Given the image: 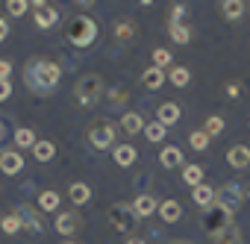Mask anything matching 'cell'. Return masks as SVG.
<instances>
[{"mask_svg":"<svg viewBox=\"0 0 250 244\" xmlns=\"http://www.w3.org/2000/svg\"><path fill=\"white\" fill-rule=\"evenodd\" d=\"M30 6L36 9V27H39V30H50V27H56L59 12H56L53 6H47L44 0H36V3H30Z\"/></svg>","mask_w":250,"mask_h":244,"instance_id":"cell-7","label":"cell"},{"mask_svg":"<svg viewBox=\"0 0 250 244\" xmlns=\"http://www.w3.org/2000/svg\"><path fill=\"white\" fill-rule=\"evenodd\" d=\"M3 139H6V124L0 121V142H3Z\"/></svg>","mask_w":250,"mask_h":244,"instance_id":"cell-43","label":"cell"},{"mask_svg":"<svg viewBox=\"0 0 250 244\" xmlns=\"http://www.w3.org/2000/svg\"><path fill=\"white\" fill-rule=\"evenodd\" d=\"M18 218H21V224H24L30 232H42V229H44V224H42L39 212H36V209H30V206H18Z\"/></svg>","mask_w":250,"mask_h":244,"instance_id":"cell-19","label":"cell"},{"mask_svg":"<svg viewBox=\"0 0 250 244\" xmlns=\"http://www.w3.org/2000/svg\"><path fill=\"white\" fill-rule=\"evenodd\" d=\"M180 115H183V109H180L174 100H168V103H162V106L156 109V121H159V124H162L165 130L177 124V121H180Z\"/></svg>","mask_w":250,"mask_h":244,"instance_id":"cell-10","label":"cell"},{"mask_svg":"<svg viewBox=\"0 0 250 244\" xmlns=\"http://www.w3.org/2000/svg\"><path fill=\"white\" fill-rule=\"evenodd\" d=\"M159 218H162L165 224H177V221L183 218V206H180L177 200H162V203H159Z\"/></svg>","mask_w":250,"mask_h":244,"instance_id":"cell-21","label":"cell"},{"mask_svg":"<svg viewBox=\"0 0 250 244\" xmlns=\"http://www.w3.org/2000/svg\"><path fill=\"white\" fill-rule=\"evenodd\" d=\"M74 97H77V103L80 106H97L100 103V97H103V80L97 77V74H85V77H80L77 82H74Z\"/></svg>","mask_w":250,"mask_h":244,"instance_id":"cell-3","label":"cell"},{"mask_svg":"<svg viewBox=\"0 0 250 244\" xmlns=\"http://www.w3.org/2000/svg\"><path fill=\"white\" fill-rule=\"evenodd\" d=\"M21 168H24V156L18 150H3L0 153V171H3L6 177H15Z\"/></svg>","mask_w":250,"mask_h":244,"instance_id":"cell-12","label":"cell"},{"mask_svg":"<svg viewBox=\"0 0 250 244\" xmlns=\"http://www.w3.org/2000/svg\"><path fill=\"white\" fill-rule=\"evenodd\" d=\"M9 71H12V65L6 59H0V80H9Z\"/></svg>","mask_w":250,"mask_h":244,"instance_id":"cell-41","label":"cell"},{"mask_svg":"<svg viewBox=\"0 0 250 244\" xmlns=\"http://www.w3.org/2000/svg\"><path fill=\"white\" fill-rule=\"evenodd\" d=\"M165 80H168V77H165V71H159V68H153V65H150V68H147V71L142 74V82H145V85H147L150 91L162 88V85H165Z\"/></svg>","mask_w":250,"mask_h":244,"instance_id":"cell-22","label":"cell"},{"mask_svg":"<svg viewBox=\"0 0 250 244\" xmlns=\"http://www.w3.org/2000/svg\"><path fill=\"white\" fill-rule=\"evenodd\" d=\"M136 159H139V150L133 144H118L115 147V165L118 168H130V165H136Z\"/></svg>","mask_w":250,"mask_h":244,"instance_id":"cell-17","label":"cell"},{"mask_svg":"<svg viewBox=\"0 0 250 244\" xmlns=\"http://www.w3.org/2000/svg\"><path fill=\"white\" fill-rule=\"evenodd\" d=\"M218 12L227 21H241L247 15V3L244 0H224V3H218Z\"/></svg>","mask_w":250,"mask_h":244,"instance_id":"cell-9","label":"cell"},{"mask_svg":"<svg viewBox=\"0 0 250 244\" xmlns=\"http://www.w3.org/2000/svg\"><path fill=\"white\" fill-rule=\"evenodd\" d=\"M62 80V68L50 59H30L24 65V85L36 94H50Z\"/></svg>","mask_w":250,"mask_h":244,"instance_id":"cell-1","label":"cell"},{"mask_svg":"<svg viewBox=\"0 0 250 244\" xmlns=\"http://www.w3.org/2000/svg\"><path fill=\"white\" fill-rule=\"evenodd\" d=\"M115 136H118V130H115L112 121H106V118H97V121L88 124V142L97 150H109V147L115 150Z\"/></svg>","mask_w":250,"mask_h":244,"instance_id":"cell-4","label":"cell"},{"mask_svg":"<svg viewBox=\"0 0 250 244\" xmlns=\"http://www.w3.org/2000/svg\"><path fill=\"white\" fill-rule=\"evenodd\" d=\"M24 224H21V218H18V212H12V215H6V218H0V229H3L6 235H12V232H18Z\"/></svg>","mask_w":250,"mask_h":244,"instance_id":"cell-34","label":"cell"},{"mask_svg":"<svg viewBox=\"0 0 250 244\" xmlns=\"http://www.w3.org/2000/svg\"><path fill=\"white\" fill-rule=\"evenodd\" d=\"M6 36H9V24L0 18V41H6Z\"/></svg>","mask_w":250,"mask_h":244,"instance_id":"cell-42","label":"cell"},{"mask_svg":"<svg viewBox=\"0 0 250 244\" xmlns=\"http://www.w3.org/2000/svg\"><path fill=\"white\" fill-rule=\"evenodd\" d=\"M229 221H232V215H227L224 209H218V206H209V209H206V229H209V232H218V229L227 226Z\"/></svg>","mask_w":250,"mask_h":244,"instance_id":"cell-16","label":"cell"},{"mask_svg":"<svg viewBox=\"0 0 250 244\" xmlns=\"http://www.w3.org/2000/svg\"><path fill=\"white\" fill-rule=\"evenodd\" d=\"M247 200H250V191H247Z\"/></svg>","mask_w":250,"mask_h":244,"instance_id":"cell-47","label":"cell"},{"mask_svg":"<svg viewBox=\"0 0 250 244\" xmlns=\"http://www.w3.org/2000/svg\"><path fill=\"white\" fill-rule=\"evenodd\" d=\"M168 80H171L177 88H186V85L191 82V71H188V68H183V65H174V68H171V74H168Z\"/></svg>","mask_w":250,"mask_h":244,"instance_id":"cell-25","label":"cell"},{"mask_svg":"<svg viewBox=\"0 0 250 244\" xmlns=\"http://www.w3.org/2000/svg\"><path fill=\"white\" fill-rule=\"evenodd\" d=\"M168 36L174 39V44H188V41H191V27L174 24V27H168Z\"/></svg>","mask_w":250,"mask_h":244,"instance_id":"cell-28","label":"cell"},{"mask_svg":"<svg viewBox=\"0 0 250 244\" xmlns=\"http://www.w3.org/2000/svg\"><path fill=\"white\" fill-rule=\"evenodd\" d=\"M165 133H168V130L159 124V121H153V124H145V139L153 142V144H162V142H165Z\"/></svg>","mask_w":250,"mask_h":244,"instance_id":"cell-27","label":"cell"},{"mask_svg":"<svg viewBox=\"0 0 250 244\" xmlns=\"http://www.w3.org/2000/svg\"><path fill=\"white\" fill-rule=\"evenodd\" d=\"M9 94H12V82L0 80V100H9Z\"/></svg>","mask_w":250,"mask_h":244,"instance_id":"cell-39","label":"cell"},{"mask_svg":"<svg viewBox=\"0 0 250 244\" xmlns=\"http://www.w3.org/2000/svg\"><path fill=\"white\" fill-rule=\"evenodd\" d=\"M65 244H77V241H65Z\"/></svg>","mask_w":250,"mask_h":244,"instance_id":"cell-46","label":"cell"},{"mask_svg":"<svg viewBox=\"0 0 250 244\" xmlns=\"http://www.w3.org/2000/svg\"><path fill=\"white\" fill-rule=\"evenodd\" d=\"M183 15H186V6L183 3H174V9H171V27L174 24H183Z\"/></svg>","mask_w":250,"mask_h":244,"instance_id":"cell-38","label":"cell"},{"mask_svg":"<svg viewBox=\"0 0 250 244\" xmlns=\"http://www.w3.org/2000/svg\"><path fill=\"white\" fill-rule=\"evenodd\" d=\"M171 244H191V241H183V238H180V241H171Z\"/></svg>","mask_w":250,"mask_h":244,"instance_id":"cell-45","label":"cell"},{"mask_svg":"<svg viewBox=\"0 0 250 244\" xmlns=\"http://www.w3.org/2000/svg\"><path fill=\"white\" fill-rule=\"evenodd\" d=\"M39 206H42L44 212H56V209H59V194H56V191H42V194H39Z\"/></svg>","mask_w":250,"mask_h":244,"instance_id":"cell-33","label":"cell"},{"mask_svg":"<svg viewBox=\"0 0 250 244\" xmlns=\"http://www.w3.org/2000/svg\"><path fill=\"white\" fill-rule=\"evenodd\" d=\"M109 100H112L115 106H124V103L130 100V91H127V88H112V91H109Z\"/></svg>","mask_w":250,"mask_h":244,"instance_id":"cell-37","label":"cell"},{"mask_svg":"<svg viewBox=\"0 0 250 244\" xmlns=\"http://www.w3.org/2000/svg\"><path fill=\"white\" fill-rule=\"evenodd\" d=\"M238 94H241V85H238V82H229V85H227V97H229V100H235Z\"/></svg>","mask_w":250,"mask_h":244,"instance_id":"cell-40","label":"cell"},{"mask_svg":"<svg viewBox=\"0 0 250 244\" xmlns=\"http://www.w3.org/2000/svg\"><path fill=\"white\" fill-rule=\"evenodd\" d=\"M153 68H159V71L174 68V56H171L165 47H156V50H153Z\"/></svg>","mask_w":250,"mask_h":244,"instance_id":"cell-30","label":"cell"},{"mask_svg":"<svg viewBox=\"0 0 250 244\" xmlns=\"http://www.w3.org/2000/svg\"><path fill=\"white\" fill-rule=\"evenodd\" d=\"M127 244H145V241H142V238H130Z\"/></svg>","mask_w":250,"mask_h":244,"instance_id":"cell-44","label":"cell"},{"mask_svg":"<svg viewBox=\"0 0 250 244\" xmlns=\"http://www.w3.org/2000/svg\"><path fill=\"white\" fill-rule=\"evenodd\" d=\"M241 203H244V191H241L238 183H224L221 188H215V203L212 206L224 209L227 215H235L241 209Z\"/></svg>","mask_w":250,"mask_h":244,"instance_id":"cell-5","label":"cell"},{"mask_svg":"<svg viewBox=\"0 0 250 244\" xmlns=\"http://www.w3.org/2000/svg\"><path fill=\"white\" fill-rule=\"evenodd\" d=\"M227 165L235 171H247L250 168V147L247 144H232L227 150Z\"/></svg>","mask_w":250,"mask_h":244,"instance_id":"cell-8","label":"cell"},{"mask_svg":"<svg viewBox=\"0 0 250 244\" xmlns=\"http://www.w3.org/2000/svg\"><path fill=\"white\" fill-rule=\"evenodd\" d=\"M68 194H71V200H74L77 206H83V203H88V200H91V188H88L85 183H71Z\"/></svg>","mask_w":250,"mask_h":244,"instance_id":"cell-24","label":"cell"},{"mask_svg":"<svg viewBox=\"0 0 250 244\" xmlns=\"http://www.w3.org/2000/svg\"><path fill=\"white\" fill-rule=\"evenodd\" d=\"M121 130L127 133V136L145 133V118H142L139 112H124V115H121Z\"/></svg>","mask_w":250,"mask_h":244,"instance_id":"cell-15","label":"cell"},{"mask_svg":"<svg viewBox=\"0 0 250 244\" xmlns=\"http://www.w3.org/2000/svg\"><path fill=\"white\" fill-rule=\"evenodd\" d=\"M33 156H36L39 162H50V159L56 156V144H53V142H36Z\"/></svg>","mask_w":250,"mask_h":244,"instance_id":"cell-26","label":"cell"},{"mask_svg":"<svg viewBox=\"0 0 250 244\" xmlns=\"http://www.w3.org/2000/svg\"><path fill=\"white\" fill-rule=\"evenodd\" d=\"M36 142H39V139H36V133H33V130H27V127L15 130V144H18V147H30V150H33V147H36Z\"/></svg>","mask_w":250,"mask_h":244,"instance_id":"cell-31","label":"cell"},{"mask_svg":"<svg viewBox=\"0 0 250 244\" xmlns=\"http://www.w3.org/2000/svg\"><path fill=\"white\" fill-rule=\"evenodd\" d=\"M80 226H83V218H80L77 212H62V215H56V232H59V235H74Z\"/></svg>","mask_w":250,"mask_h":244,"instance_id":"cell-11","label":"cell"},{"mask_svg":"<svg viewBox=\"0 0 250 244\" xmlns=\"http://www.w3.org/2000/svg\"><path fill=\"white\" fill-rule=\"evenodd\" d=\"M183 183L191 185V188L203 185V168H200V165H186V168H183Z\"/></svg>","mask_w":250,"mask_h":244,"instance_id":"cell-23","label":"cell"},{"mask_svg":"<svg viewBox=\"0 0 250 244\" xmlns=\"http://www.w3.org/2000/svg\"><path fill=\"white\" fill-rule=\"evenodd\" d=\"M133 212H136L139 218H150L153 212H159V200H156L153 194H136V200H133Z\"/></svg>","mask_w":250,"mask_h":244,"instance_id":"cell-14","label":"cell"},{"mask_svg":"<svg viewBox=\"0 0 250 244\" xmlns=\"http://www.w3.org/2000/svg\"><path fill=\"white\" fill-rule=\"evenodd\" d=\"M188 144H191L194 150H209V136H206L203 130H194V133L188 136Z\"/></svg>","mask_w":250,"mask_h":244,"instance_id":"cell-35","label":"cell"},{"mask_svg":"<svg viewBox=\"0 0 250 244\" xmlns=\"http://www.w3.org/2000/svg\"><path fill=\"white\" fill-rule=\"evenodd\" d=\"M191 200H194V206H200V209H209V206L215 203V188L203 183V185L191 188Z\"/></svg>","mask_w":250,"mask_h":244,"instance_id":"cell-20","label":"cell"},{"mask_svg":"<svg viewBox=\"0 0 250 244\" xmlns=\"http://www.w3.org/2000/svg\"><path fill=\"white\" fill-rule=\"evenodd\" d=\"M212 244H241V229L235 221H229L227 226H221L218 232H212Z\"/></svg>","mask_w":250,"mask_h":244,"instance_id":"cell-13","label":"cell"},{"mask_svg":"<svg viewBox=\"0 0 250 244\" xmlns=\"http://www.w3.org/2000/svg\"><path fill=\"white\" fill-rule=\"evenodd\" d=\"M6 9H9V15H15V18H21V15H27V9H30V3H27V0H9V3H6Z\"/></svg>","mask_w":250,"mask_h":244,"instance_id":"cell-36","label":"cell"},{"mask_svg":"<svg viewBox=\"0 0 250 244\" xmlns=\"http://www.w3.org/2000/svg\"><path fill=\"white\" fill-rule=\"evenodd\" d=\"M68 41L74 44V47H80V50H85V47H91L94 44V39H97V24L91 21V18H85V15H74L71 21H68Z\"/></svg>","mask_w":250,"mask_h":244,"instance_id":"cell-2","label":"cell"},{"mask_svg":"<svg viewBox=\"0 0 250 244\" xmlns=\"http://www.w3.org/2000/svg\"><path fill=\"white\" fill-rule=\"evenodd\" d=\"M159 165H162V168H168V171L180 168V165H183V150H180V147H174V144L162 147V153H159Z\"/></svg>","mask_w":250,"mask_h":244,"instance_id":"cell-18","label":"cell"},{"mask_svg":"<svg viewBox=\"0 0 250 244\" xmlns=\"http://www.w3.org/2000/svg\"><path fill=\"white\" fill-rule=\"evenodd\" d=\"M133 36H136V24L133 21H118L115 24V39L118 41H133Z\"/></svg>","mask_w":250,"mask_h":244,"instance_id":"cell-29","label":"cell"},{"mask_svg":"<svg viewBox=\"0 0 250 244\" xmlns=\"http://www.w3.org/2000/svg\"><path fill=\"white\" fill-rule=\"evenodd\" d=\"M109 224L118 229V232H133L139 226V215L133 212V206L127 203H115L109 206Z\"/></svg>","mask_w":250,"mask_h":244,"instance_id":"cell-6","label":"cell"},{"mask_svg":"<svg viewBox=\"0 0 250 244\" xmlns=\"http://www.w3.org/2000/svg\"><path fill=\"white\" fill-rule=\"evenodd\" d=\"M203 133H206L209 139H212V136H221V133H224V118H221V115H209Z\"/></svg>","mask_w":250,"mask_h":244,"instance_id":"cell-32","label":"cell"}]
</instances>
